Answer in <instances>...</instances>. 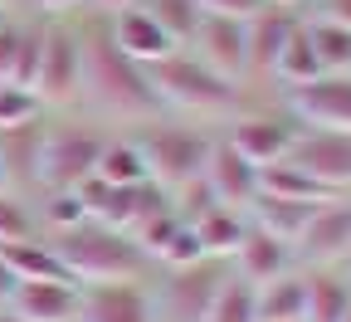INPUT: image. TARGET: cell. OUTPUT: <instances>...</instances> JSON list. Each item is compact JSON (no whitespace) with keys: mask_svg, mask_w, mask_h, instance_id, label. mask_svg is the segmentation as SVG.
<instances>
[{"mask_svg":"<svg viewBox=\"0 0 351 322\" xmlns=\"http://www.w3.org/2000/svg\"><path fill=\"white\" fill-rule=\"evenodd\" d=\"M78 39H83V93L93 98L98 108L117 113V117L152 122L161 113V98H156V88H152V73L142 64H132L117 44H112L108 15L83 20L78 25Z\"/></svg>","mask_w":351,"mask_h":322,"instance_id":"6da1fadb","label":"cell"},{"mask_svg":"<svg viewBox=\"0 0 351 322\" xmlns=\"http://www.w3.org/2000/svg\"><path fill=\"white\" fill-rule=\"evenodd\" d=\"M49 244L59 249L64 268L73 273V284H117V279H142L152 268L147 249L127 235V229L98 225V220H83L64 235H49Z\"/></svg>","mask_w":351,"mask_h":322,"instance_id":"7a4b0ae2","label":"cell"},{"mask_svg":"<svg viewBox=\"0 0 351 322\" xmlns=\"http://www.w3.org/2000/svg\"><path fill=\"white\" fill-rule=\"evenodd\" d=\"M147 73H152V88H156L161 108H181V113H200V117H239L244 103H249L244 83L205 69L191 49H176L171 59H161Z\"/></svg>","mask_w":351,"mask_h":322,"instance_id":"3957f363","label":"cell"},{"mask_svg":"<svg viewBox=\"0 0 351 322\" xmlns=\"http://www.w3.org/2000/svg\"><path fill=\"white\" fill-rule=\"evenodd\" d=\"M215 137L186 122H137V147L147 157V176L156 181L161 191H181L191 181H200L205 157H210Z\"/></svg>","mask_w":351,"mask_h":322,"instance_id":"277c9868","label":"cell"},{"mask_svg":"<svg viewBox=\"0 0 351 322\" xmlns=\"http://www.w3.org/2000/svg\"><path fill=\"white\" fill-rule=\"evenodd\" d=\"M29 93L44 108H69L73 98H83V39H78V25H69V20L44 25Z\"/></svg>","mask_w":351,"mask_h":322,"instance_id":"5b68a950","label":"cell"},{"mask_svg":"<svg viewBox=\"0 0 351 322\" xmlns=\"http://www.w3.org/2000/svg\"><path fill=\"white\" fill-rule=\"evenodd\" d=\"M108 142V132L64 122V127H44V157H39V191H73L78 181L93 176L98 152Z\"/></svg>","mask_w":351,"mask_h":322,"instance_id":"8992f818","label":"cell"},{"mask_svg":"<svg viewBox=\"0 0 351 322\" xmlns=\"http://www.w3.org/2000/svg\"><path fill=\"white\" fill-rule=\"evenodd\" d=\"M230 273V259H195V264H181V268H166V284H161V298L156 312H166V322H200L210 298L219 293Z\"/></svg>","mask_w":351,"mask_h":322,"instance_id":"52a82bcc","label":"cell"},{"mask_svg":"<svg viewBox=\"0 0 351 322\" xmlns=\"http://www.w3.org/2000/svg\"><path fill=\"white\" fill-rule=\"evenodd\" d=\"M288 113L313 132L351 137V73H317L313 83L288 88Z\"/></svg>","mask_w":351,"mask_h":322,"instance_id":"ba28073f","label":"cell"},{"mask_svg":"<svg viewBox=\"0 0 351 322\" xmlns=\"http://www.w3.org/2000/svg\"><path fill=\"white\" fill-rule=\"evenodd\" d=\"M298 132H302V122H298L288 108H283V113H244V117H234V127L225 132V142H230L244 161L269 166V161H283V157L293 152Z\"/></svg>","mask_w":351,"mask_h":322,"instance_id":"9c48e42d","label":"cell"},{"mask_svg":"<svg viewBox=\"0 0 351 322\" xmlns=\"http://www.w3.org/2000/svg\"><path fill=\"white\" fill-rule=\"evenodd\" d=\"M186 49L234 83H249V44H244V20H230V15H200L195 34L186 39Z\"/></svg>","mask_w":351,"mask_h":322,"instance_id":"30bf717a","label":"cell"},{"mask_svg":"<svg viewBox=\"0 0 351 322\" xmlns=\"http://www.w3.org/2000/svg\"><path fill=\"white\" fill-rule=\"evenodd\" d=\"M293 254L307 259L313 268H337V264H346V259H351V200L337 196V200L317 205L313 220H307V229L298 235Z\"/></svg>","mask_w":351,"mask_h":322,"instance_id":"8fae6325","label":"cell"},{"mask_svg":"<svg viewBox=\"0 0 351 322\" xmlns=\"http://www.w3.org/2000/svg\"><path fill=\"white\" fill-rule=\"evenodd\" d=\"M288 161H298L307 176L322 181V186L337 191V196L351 186V137L346 132H313V127H302L293 152H288Z\"/></svg>","mask_w":351,"mask_h":322,"instance_id":"7c38bea8","label":"cell"},{"mask_svg":"<svg viewBox=\"0 0 351 322\" xmlns=\"http://www.w3.org/2000/svg\"><path fill=\"white\" fill-rule=\"evenodd\" d=\"M200 181L210 186V196L219 205H230V210H249L258 200V166L244 161L225 137H215V142H210V157H205Z\"/></svg>","mask_w":351,"mask_h":322,"instance_id":"4fadbf2b","label":"cell"},{"mask_svg":"<svg viewBox=\"0 0 351 322\" xmlns=\"http://www.w3.org/2000/svg\"><path fill=\"white\" fill-rule=\"evenodd\" d=\"M78 322H161V317L142 279H117V284H83Z\"/></svg>","mask_w":351,"mask_h":322,"instance_id":"5bb4252c","label":"cell"},{"mask_svg":"<svg viewBox=\"0 0 351 322\" xmlns=\"http://www.w3.org/2000/svg\"><path fill=\"white\" fill-rule=\"evenodd\" d=\"M108 30H112V44L132 59V64H142V69H156L161 59H171L181 44H176L142 5H127L117 15H108Z\"/></svg>","mask_w":351,"mask_h":322,"instance_id":"9a60e30c","label":"cell"},{"mask_svg":"<svg viewBox=\"0 0 351 322\" xmlns=\"http://www.w3.org/2000/svg\"><path fill=\"white\" fill-rule=\"evenodd\" d=\"M25 322H78L83 312V288L78 284H54V279H34V284H15L10 308Z\"/></svg>","mask_w":351,"mask_h":322,"instance_id":"2e32d148","label":"cell"},{"mask_svg":"<svg viewBox=\"0 0 351 322\" xmlns=\"http://www.w3.org/2000/svg\"><path fill=\"white\" fill-rule=\"evenodd\" d=\"M302 15L283 10V5H263L258 15L244 20V44H249V78H274L278 69V54H283V44L293 34Z\"/></svg>","mask_w":351,"mask_h":322,"instance_id":"e0dca14e","label":"cell"},{"mask_svg":"<svg viewBox=\"0 0 351 322\" xmlns=\"http://www.w3.org/2000/svg\"><path fill=\"white\" fill-rule=\"evenodd\" d=\"M293 259H298V254H293L283 240H274L269 229L249 225L244 240H239V249L230 254V268L239 273V279H249V284H269V279H278V273L293 268Z\"/></svg>","mask_w":351,"mask_h":322,"instance_id":"ac0fdd59","label":"cell"},{"mask_svg":"<svg viewBox=\"0 0 351 322\" xmlns=\"http://www.w3.org/2000/svg\"><path fill=\"white\" fill-rule=\"evenodd\" d=\"M258 196H274V200H302V205H327L337 200V191H327L322 181H313L298 161H269L258 166Z\"/></svg>","mask_w":351,"mask_h":322,"instance_id":"d6986e66","label":"cell"},{"mask_svg":"<svg viewBox=\"0 0 351 322\" xmlns=\"http://www.w3.org/2000/svg\"><path fill=\"white\" fill-rule=\"evenodd\" d=\"M0 157H5V176L10 191H39V157H44V122L34 127H15L0 132Z\"/></svg>","mask_w":351,"mask_h":322,"instance_id":"ffe728a7","label":"cell"},{"mask_svg":"<svg viewBox=\"0 0 351 322\" xmlns=\"http://www.w3.org/2000/svg\"><path fill=\"white\" fill-rule=\"evenodd\" d=\"M254 308L258 322H307V288H302V273L288 268L269 284H254Z\"/></svg>","mask_w":351,"mask_h":322,"instance_id":"44dd1931","label":"cell"},{"mask_svg":"<svg viewBox=\"0 0 351 322\" xmlns=\"http://www.w3.org/2000/svg\"><path fill=\"white\" fill-rule=\"evenodd\" d=\"M302 288H307V322H341L351 312V279L337 268H307Z\"/></svg>","mask_w":351,"mask_h":322,"instance_id":"7402d4cb","label":"cell"},{"mask_svg":"<svg viewBox=\"0 0 351 322\" xmlns=\"http://www.w3.org/2000/svg\"><path fill=\"white\" fill-rule=\"evenodd\" d=\"M0 259L10 264V273L20 284H34V279H54V284H73V273L64 268V259H59V249L49 244V240H25V244H5L0 249Z\"/></svg>","mask_w":351,"mask_h":322,"instance_id":"603a6c76","label":"cell"},{"mask_svg":"<svg viewBox=\"0 0 351 322\" xmlns=\"http://www.w3.org/2000/svg\"><path fill=\"white\" fill-rule=\"evenodd\" d=\"M191 225H195V235H200L205 259H230L239 249V240H244V229H249V215L244 210H230V205H210Z\"/></svg>","mask_w":351,"mask_h":322,"instance_id":"cb8c5ba5","label":"cell"},{"mask_svg":"<svg viewBox=\"0 0 351 322\" xmlns=\"http://www.w3.org/2000/svg\"><path fill=\"white\" fill-rule=\"evenodd\" d=\"M98 181L108 186H147V157L137 147V137H108L103 152H98V166H93Z\"/></svg>","mask_w":351,"mask_h":322,"instance_id":"d4e9b609","label":"cell"},{"mask_svg":"<svg viewBox=\"0 0 351 322\" xmlns=\"http://www.w3.org/2000/svg\"><path fill=\"white\" fill-rule=\"evenodd\" d=\"M313 210L317 205H302V200H274V196H258L244 215H249V225H258V229H269L274 240H283L288 249L298 244V235L307 229V220H313Z\"/></svg>","mask_w":351,"mask_h":322,"instance_id":"484cf974","label":"cell"},{"mask_svg":"<svg viewBox=\"0 0 351 322\" xmlns=\"http://www.w3.org/2000/svg\"><path fill=\"white\" fill-rule=\"evenodd\" d=\"M302 30H307V44H313V54H317V69H322V73H351V25H337V20H322V15H307Z\"/></svg>","mask_w":351,"mask_h":322,"instance_id":"4316f807","label":"cell"},{"mask_svg":"<svg viewBox=\"0 0 351 322\" xmlns=\"http://www.w3.org/2000/svg\"><path fill=\"white\" fill-rule=\"evenodd\" d=\"M200 322H258V308H254V284L239 279V273L230 268L225 284H219V293L210 298L205 317Z\"/></svg>","mask_w":351,"mask_h":322,"instance_id":"83f0119b","label":"cell"},{"mask_svg":"<svg viewBox=\"0 0 351 322\" xmlns=\"http://www.w3.org/2000/svg\"><path fill=\"white\" fill-rule=\"evenodd\" d=\"M39 235H44L39 210L20 191H0V249H5V244H25V240H39Z\"/></svg>","mask_w":351,"mask_h":322,"instance_id":"f1b7e54d","label":"cell"},{"mask_svg":"<svg viewBox=\"0 0 351 322\" xmlns=\"http://www.w3.org/2000/svg\"><path fill=\"white\" fill-rule=\"evenodd\" d=\"M322 69H317V54H313V44H307V30H302V20L293 25V34H288V44H283V54H278V69H274V78L278 83H288V88H298V83H313Z\"/></svg>","mask_w":351,"mask_h":322,"instance_id":"f546056e","label":"cell"},{"mask_svg":"<svg viewBox=\"0 0 351 322\" xmlns=\"http://www.w3.org/2000/svg\"><path fill=\"white\" fill-rule=\"evenodd\" d=\"M142 10L176 39V44H181V49H186V39L195 34V25H200V5H195V0H142Z\"/></svg>","mask_w":351,"mask_h":322,"instance_id":"4dcf8cb0","label":"cell"},{"mask_svg":"<svg viewBox=\"0 0 351 322\" xmlns=\"http://www.w3.org/2000/svg\"><path fill=\"white\" fill-rule=\"evenodd\" d=\"M34 122H44V103L20 83H0V132L34 127Z\"/></svg>","mask_w":351,"mask_h":322,"instance_id":"1f68e13d","label":"cell"},{"mask_svg":"<svg viewBox=\"0 0 351 322\" xmlns=\"http://www.w3.org/2000/svg\"><path fill=\"white\" fill-rule=\"evenodd\" d=\"M195 259H205V249H200V235H195L191 220L176 225L171 235L161 240V249L152 254V264H161V268H181V264H195Z\"/></svg>","mask_w":351,"mask_h":322,"instance_id":"d6a6232c","label":"cell"},{"mask_svg":"<svg viewBox=\"0 0 351 322\" xmlns=\"http://www.w3.org/2000/svg\"><path fill=\"white\" fill-rule=\"evenodd\" d=\"M205 15H230V20H249L263 10V0H195Z\"/></svg>","mask_w":351,"mask_h":322,"instance_id":"836d02e7","label":"cell"},{"mask_svg":"<svg viewBox=\"0 0 351 322\" xmlns=\"http://www.w3.org/2000/svg\"><path fill=\"white\" fill-rule=\"evenodd\" d=\"M317 15L337 20V25H351V0H317Z\"/></svg>","mask_w":351,"mask_h":322,"instance_id":"e575fe53","label":"cell"},{"mask_svg":"<svg viewBox=\"0 0 351 322\" xmlns=\"http://www.w3.org/2000/svg\"><path fill=\"white\" fill-rule=\"evenodd\" d=\"M15 284H20V279H15V273H10V264H5V259H0V312H5V308H10V298H15Z\"/></svg>","mask_w":351,"mask_h":322,"instance_id":"d590c367","label":"cell"},{"mask_svg":"<svg viewBox=\"0 0 351 322\" xmlns=\"http://www.w3.org/2000/svg\"><path fill=\"white\" fill-rule=\"evenodd\" d=\"M29 5H34L39 15H64V10H78L83 0H29Z\"/></svg>","mask_w":351,"mask_h":322,"instance_id":"8d00e7d4","label":"cell"},{"mask_svg":"<svg viewBox=\"0 0 351 322\" xmlns=\"http://www.w3.org/2000/svg\"><path fill=\"white\" fill-rule=\"evenodd\" d=\"M93 5H98L103 15H117V10H127V5H142V0H93Z\"/></svg>","mask_w":351,"mask_h":322,"instance_id":"74e56055","label":"cell"},{"mask_svg":"<svg viewBox=\"0 0 351 322\" xmlns=\"http://www.w3.org/2000/svg\"><path fill=\"white\" fill-rule=\"evenodd\" d=\"M263 5H283V10H293V5H302V0H263Z\"/></svg>","mask_w":351,"mask_h":322,"instance_id":"f35d334b","label":"cell"},{"mask_svg":"<svg viewBox=\"0 0 351 322\" xmlns=\"http://www.w3.org/2000/svg\"><path fill=\"white\" fill-rule=\"evenodd\" d=\"M0 191H10V176H5V157H0Z\"/></svg>","mask_w":351,"mask_h":322,"instance_id":"ab89813d","label":"cell"},{"mask_svg":"<svg viewBox=\"0 0 351 322\" xmlns=\"http://www.w3.org/2000/svg\"><path fill=\"white\" fill-rule=\"evenodd\" d=\"M10 20H15V15H10V5H0V30H5Z\"/></svg>","mask_w":351,"mask_h":322,"instance_id":"60d3db41","label":"cell"},{"mask_svg":"<svg viewBox=\"0 0 351 322\" xmlns=\"http://www.w3.org/2000/svg\"><path fill=\"white\" fill-rule=\"evenodd\" d=\"M0 322H25V317H15V312H0Z\"/></svg>","mask_w":351,"mask_h":322,"instance_id":"b9f144b4","label":"cell"},{"mask_svg":"<svg viewBox=\"0 0 351 322\" xmlns=\"http://www.w3.org/2000/svg\"><path fill=\"white\" fill-rule=\"evenodd\" d=\"M0 5H15V0H0Z\"/></svg>","mask_w":351,"mask_h":322,"instance_id":"7bdbcfd3","label":"cell"},{"mask_svg":"<svg viewBox=\"0 0 351 322\" xmlns=\"http://www.w3.org/2000/svg\"><path fill=\"white\" fill-rule=\"evenodd\" d=\"M341 322H351V312H346V317H341Z\"/></svg>","mask_w":351,"mask_h":322,"instance_id":"ee69618b","label":"cell"}]
</instances>
